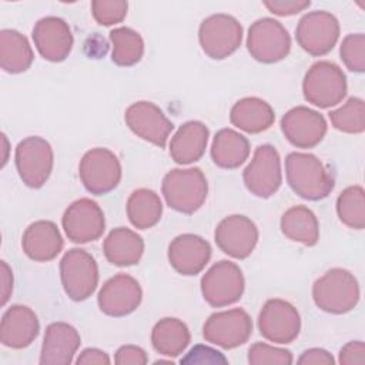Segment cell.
I'll return each mask as SVG.
<instances>
[{
    "mask_svg": "<svg viewBox=\"0 0 365 365\" xmlns=\"http://www.w3.org/2000/svg\"><path fill=\"white\" fill-rule=\"evenodd\" d=\"M285 175L291 190L309 201L328 197L335 184L331 171L311 153H289L285 158Z\"/></svg>",
    "mask_w": 365,
    "mask_h": 365,
    "instance_id": "1",
    "label": "cell"
},
{
    "mask_svg": "<svg viewBox=\"0 0 365 365\" xmlns=\"http://www.w3.org/2000/svg\"><path fill=\"white\" fill-rule=\"evenodd\" d=\"M359 284L355 275L345 268H331L312 285L315 305L328 314H346L359 301Z\"/></svg>",
    "mask_w": 365,
    "mask_h": 365,
    "instance_id": "2",
    "label": "cell"
},
{
    "mask_svg": "<svg viewBox=\"0 0 365 365\" xmlns=\"http://www.w3.org/2000/svg\"><path fill=\"white\" fill-rule=\"evenodd\" d=\"M161 192L170 208L194 214L207 200L208 182L200 168H174L164 175Z\"/></svg>",
    "mask_w": 365,
    "mask_h": 365,
    "instance_id": "3",
    "label": "cell"
},
{
    "mask_svg": "<svg viewBox=\"0 0 365 365\" xmlns=\"http://www.w3.org/2000/svg\"><path fill=\"white\" fill-rule=\"evenodd\" d=\"M346 90V77L342 68L332 61H317L304 76V97L315 107L329 108L339 104L345 98Z\"/></svg>",
    "mask_w": 365,
    "mask_h": 365,
    "instance_id": "4",
    "label": "cell"
},
{
    "mask_svg": "<svg viewBox=\"0 0 365 365\" xmlns=\"http://www.w3.org/2000/svg\"><path fill=\"white\" fill-rule=\"evenodd\" d=\"M60 279L70 299L77 302L87 299L98 285V267L94 257L81 248L68 250L60 261Z\"/></svg>",
    "mask_w": 365,
    "mask_h": 365,
    "instance_id": "5",
    "label": "cell"
},
{
    "mask_svg": "<svg viewBox=\"0 0 365 365\" xmlns=\"http://www.w3.org/2000/svg\"><path fill=\"white\" fill-rule=\"evenodd\" d=\"M245 281L241 268L231 261L215 262L201 278V294L212 308H222L241 299Z\"/></svg>",
    "mask_w": 365,
    "mask_h": 365,
    "instance_id": "6",
    "label": "cell"
},
{
    "mask_svg": "<svg viewBox=\"0 0 365 365\" xmlns=\"http://www.w3.org/2000/svg\"><path fill=\"white\" fill-rule=\"evenodd\" d=\"M247 48L251 57L257 61L272 64L288 56L291 50V37L278 20L262 17L250 26Z\"/></svg>",
    "mask_w": 365,
    "mask_h": 365,
    "instance_id": "7",
    "label": "cell"
},
{
    "mask_svg": "<svg viewBox=\"0 0 365 365\" xmlns=\"http://www.w3.org/2000/svg\"><path fill=\"white\" fill-rule=\"evenodd\" d=\"M198 40L202 51L212 60H222L238 50L242 41V26L224 13L204 19L198 29Z\"/></svg>",
    "mask_w": 365,
    "mask_h": 365,
    "instance_id": "8",
    "label": "cell"
},
{
    "mask_svg": "<svg viewBox=\"0 0 365 365\" xmlns=\"http://www.w3.org/2000/svg\"><path fill=\"white\" fill-rule=\"evenodd\" d=\"M121 174L120 160L108 148H91L80 160V180L84 188L94 195H104L113 191L120 184Z\"/></svg>",
    "mask_w": 365,
    "mask_h": 365,
    "instance_id": "9",
    "label": "cell"
},
{
    "mask_svg": "<svg viewBox=\"0 0 365 365\" xmlns=\"http://www.w3.org/2000/svg\"><path fill=\"white\" fill-rule=\"evenodd\" d=\"M14 161L21 181L30 188H40L53 171V148L43 137H26L16 147Z\"/></svg>",
    "mask_w": 365,
    "mask_h": 365,
    "instance_id": "10",
    "label": "cell"
},
{
    "mask_svg": "<svg viewBox=\"0 0 365 365\" xmlns=\"http://www.w3.org/2000/svg\"><path fill=\"white\" fill-rule=\"evenodd\" d=\"M299 47L314 57L328 54L339 38L338 19L325 10L309 11L301 17L295 29Z\"/></svg>",
    "mask_w": 365,
    "mask_h": 365,
    "instance_id": "11",
    "label": "cell"
},
{
    "mask_svg": "<svg viewBox=\"0 0 365 365\" xmlns=\"http://www.w3.org/2000/svg\"><path fill=\"white\" fill-rule=\"evenodd\" d=\"M252 334V319L247 311L232 308L214 312L202 327V336L207 342L232 349L244 345Z\"/></svg>",
    "mask_w": 365,
    "mask_h": 365,
    "instance_id": "12",
    "label": "cell"
},
{
    "mask_svg": "<svg viewBox=\"0 0 365 365\" xmlns=\"http://www.w3.org/2000/svg\"><path fill=\"white\" fill-rule=\"evenodd\" d=\"M242 180L248 191L259 198L274 195L282 182L281 158L271 144L258 145L252 160L242 173Z\"/></svg>",
    "mask_w": 365,
    "mask_h": 365,
    "instance_id": "13",
    "label": "cell"
},
{
    "mask_svg": "<svg viewBox=\"0 0 365 365\" xmlns=\"http://www.w3.org/2000/svg\"><path fill=\"white\" fill-rule=\"evenodd\" d=\"M261 335L274 344H291L301 331V317L288 301L268 299L258 315Z\"/></svg>",
    "mask_w": 365,
    "mask_h": 365,
    "instance_id": "14",
    "label": "cell"
},
{
    "mask_svg": "<svg viewBox=\"0 0 365 365\" xmlns=\"http://www.w3.org/2000/svg\"><path fill=\"white\" fill-rule=\"evenodd\" d=\"M66 235L76 244H87L98 240L106 230V218L100 205L90 198L71 202L61 218Z\"/></svg>",
    "mask_w": 365,
    "mask_h": 365,
    "instance_id": "15",
    "label": "cell"
},
{
    "mask_svg": "<svg viewBox=\"0 0 365 365\" xmlns=\"http://www.w3.org/2000/svg\"><path fill=\"white\" fill-rule=\"evenodd\" d=\"M214 240L224 254L244 259L252 254L258 242V228L251 218L232 214L218 222L214 231Z\"/></svg>",
    "mask_w": 365,
    "mask_h": 365,
    "instance_id": "16",
    "label": "cell"
},
{
    "mask_svg": "<svg viewBox=\"0 0 365 365\" xmlns=\"http://www.w3.org/2000/svg\"><path fill=\"white\" fill-rule=\"evenodd\" d=\"M128 128L140 138L164 148L174 128L164 111L151 101L133 103L124 113Z\"/></svg>",
    "mask_w": 365,
    "mask_h": 365,
    "instance_id": "17",
    "label": "cell"
},
{
    "mask_svg": "<svg viewBox=\"0 0 365 365\" xmlns=\"http://www.w3.org/2000/svg\"><path fill=\"white\" fill-rule=\"evenodd\" d=\"M143 299V289L135 278L128 274H117L107 279L98 291L97 304L108 317H125L134 312Z\"/></svg>",
    "mask_w": 365,
    "mask_h": 365,
    "instance_id": "18",
    "label": "cell"
},
{
    "mask_svg": "<svg viewBox=\"0 0 365 365\" xmlns=\"http://www.w3.org/2000/svg\"><path fill=\"white\" fill-rule=\"evenodd\" d=\"M324 115L309 107L297 106L288 110L281 118V130L285 138L298 148L318 145L327 134Z\"/></svg>",
    "mask_w": 365,
    "mask_h": 365,
    "instance_id": "19",
    "label": "cell"
},
{
    "mask_svg": "<svg viewBox=\"0 0 365 365\" xmlns=\"http://www.w3.org/2000/svg\"><path fill=\"white\" fill-rule=\"evenodd\" d=\"M34 46L44 60L60 63L68 57L73 48V33L66 20L47 16L40 19L31 31Z\"/></svg>",
    "mask_w": 365,
    "mask_h": 365,
    "instance_id": "20",
    "label": "cell"
},
{
    "mask_svg": "<svg viewBox=\"0 0 365 365\" xmlns=\"http://www.w3.org/2000/svg\"><path fill=\"white\" fill-rule=\"evenodd\" d=\"M211 258V245L195 234H181L168 245L170 265L181 275L200 274Z\"/></svg>",
    "mask_w": 365,
    "mask_h": 365,
    "instance_id": "21",
    "label": "cell"
},
{
    "mask_svg": "<svg viewBox=\"0 0 365 365\" xmlns=\"http://www.w3.org/2000/svg\"><path fill=\"white\" fill-rule=\"evenodd\" d=\"M81 344L78 331L67 322L47 325L38 362L41 365H68Z\"/></svg>",
    "mask_w": 365,
    "mask_h": 365,
    "instance_id": "22",
    "label": "cell"
},
{
    "mask_svg": "<svg viewBox=\"0 0 365 365\" xmlns=\"http://www.w3.org/2000/svg\"><path fill=\"white\" fill-rule=\"evenodd\" d=\"M40 322L36 312L26 305H11L1 317L0 341L4 346L21 349L38 335Z\"/></svg>",
    "mask_w": 365,
    "mask_h": 365,
    "instance_id": "23",
    "label": "cell"
},
{
    "mask_svg": "<svg viewBox=\"0 0 365 365\" xmlns=\"http://www.w3.org/2000/svg\"><path fill=\"white\" fill-rule=\"evenodd\" d=\"M64 241L53 221L38 220L31 222L21 237L24 254L36 262L54 259L63 250Z\"/></svg>",
    "mask_w": 365,
    "mask_h": 365,
    "instance_id": "24",
    "label": "cell"
},
{
    "mask_svg": "<svg viewBox=\"0 0 365 365\" xmlns=\"http://www.w3.org/2000/svg\"><path fill=\"white\" fill-rule=\"evenodd\" d=\"M210 131L201 121L184 123L170 141V155L181 165L198 161L207 148Z\"/></svg>",
    "mask_w": 365,
    "mask_h": 365,
    "instance_id": "25",
    "label": "cell"
},
{
    "mask_svg": "<svg viewBox=\"0 0 365 365\" xmlns=\"http://www.w3.org/2000/svg\"><path fill=\"white\" fill-rule=\"evenodd\" d=\"M106 259L117 267L138 264L144 252L143 238L133 230L117 227L108 232L103 242Z\"/></svg>",
    "mask_w": 365,
    "mask_h": 365,
    "instance_id": "26",
    "label": "cell"
},
{
    "mask_svg": "<svg viewBox=\"0 0 365 365\" xmlns=\"http://www.w3.org/2000/svg\"><path fill=\"white\" fill-rule=\"evenodd\" d=\"M230 121L245 133L258 134L274 124L275 113L265 100L258 97H244L232 106Z\"/></svg>",
    "mask_w": 365,
    "mask_h": 365,
    "instance_id": "27",
    "label": "cell"
},
{
    "mask_svg": "<svg viewBox=\"0 0 365 365\" xmlns=\"http://www.w3.org/2000/svg\"><path fill=\"white\" fill-rule=\"evenodd\" d=\"M250 155V141L232 128H221L212 138L211 158L225 170L238 168Z\"/></svg>",
    "mask_w": 365,
    "mask_h": 365,
    "instance_id": "28",
    "label": "cell"
},
{
    "mask_svg": "<svg viewBox=\"0 0 365 365\" xmlns=\"http://www.w3.org/2000/svg\"><path fill=\"white\" fill-rule=\"evenodd\" d=\"M191 341L188 327L178 318H163L151 331L153 348L164 356L175 358L181 355Z\"/></svg>",
    "mask_w": 365,
    "mask_h": 365,
    "instance_id": "29",
    "label": "cell"
},
{
    "mask_svg": "<svg viewBox=\"0 0 365 365\" xmlns=\"http://www.w3.org/2000/svg\"><path fill=\"white\" fill-rule=\"evenodd\" d=\"M282 234L305 247H312L319 240V222L317 215L305 205H294L281 217Z\"/></svg>",
    "mask_w": 365,
    "mask_h": 365,
    "instance_id": "30",
    "label": "cell"
},
{
    "mask_svg": "<svg viewBox=\"0 0 365 365\" xmlns=\"http://www.w3.org/2000/svg\"><path fill=\"white\" fill-rule=\"evenodd\" d=\"M34 53L29 40L17 30L0 31V66L6 73L19 74L30 68Z\"/></svg>",
    "mask_w": 365,
    "mask_h": 365,
    "instance_id": "31",
    "label": "cell"
},
{
    "mask_svg": "<svg viewBox=\"0 0 365 365\" xmlns=\"http://www.w3.org/2000/svg\"><path fill=\"white\" fill-rule=\"evenodd\" d=\"M163 214V202L158 194L148 188L133 191L127 200V217L133 227L148 230L154 227Z\"/></svg>",
    "mask_w": 365,
    "mask_h": 365,
    "instance_id": "32",
    "label": "cell"
},
{
    "mask_svg": "<svg viewBox=\"0 0 365 365\" xmlns=\"http://www.w3.org/2000/svg\"><path fill=\"white\" fill-rule=\"evenodd\" d=\"M113 44L111 61L120 67L137 64L144 54V41L140 33L130 27H117L110 31Z\"/></svg>",
    "mask_w": 365,
    "mask_h": 365,
    "instance_id": "33",
    "label": "cell"
},
{
    "mask_svg": "<svg viewBox=\"0 0 365 365\" xmlns=\"http://www.w3.org/2000/svg\"><path fill=\"white\" fill-rule=\"evenodd\" d=\"M336 214L342 224L352 230L365 227V191L361 185L346 187L336 198Z\"/></svg>",
    "mask_w": 365,
    "mask_h": 365,
    "instance_id": "34",
    "label": "cell"
},
{
    "mask_svg": "<svg viewBox=\"0 0 365 365\" xmlns=\"http://www.w3.org/2000/svg\"><path fill=\"white\" fill-rule=\"evenodd\" d=\"M329 120L341 133L361 134L365 130V103L359 97H349L341 107L329 113Z\"/></svg>",
    "mask_w": 365,
    "mask_h": 365,
    "instance_id": "35",
    "label": "cell"
},
{
    "mask_svg": "<svg viewBox=\"0 0 365 365\" xmlns=\"http://www.w3.org/2000/svg\"><path fill=\"white\" fill-rule=\"evenodd\" d=\"M341 60L349 71H365V36L362 33L348 34L339 47Z\"/></svg>",
    "mask_w": 365,
    "mask_h": 365,
    "instance_id": "36",
    "label": "cell"
},
{
    "mask_svg": "<svg viewBox=\"0 0 365 365\" xmlns=\"http://www.w3.org/2000/svg\"><path fill=\"white\" fill-rule=\"evenodd\" d=\"M248 362L252 365H291L294 358L288 349L272 346L265 342H255L248 349Z\"/></svg>",
    "mask_w": 365,
    "mask_h": 365,
    "instance_id": "37",
    "label": "cell"
},
{
    "mask_svg": "<svg viewBox=\"0 0 365 365\" xmlns=\"http://www.w3.org/2000/svg\"><path fill=\"white\" fill-rule=\"evenodd\" d=\"M128 10V3L124 0H94L91 1V14L101 26H113L121 23Z\"/></svg>",
    "mask_w": 365,
    "mask_h": 365,
    "instance_id": "38",
    "label": "cell"
},
{
    "mask_svg": "<svg viewBox=\"0 0 365 365\" xmlns=\"http://www.w3.org/2000/svg\"><path fill=\"white\" fill-rule=\"evenodd\" d=\"M228 359L217 349L207 345H195L181 358V364H227Z\"/></svg>",
    "mask_w": 365,
    "mask_h": 365,
    "instance_id": "39",
    "label": "cell"
},
{
    "mask_svg": "<svg viewBox=\"0 0 365 365\" xmlns=\"http://www.w3.org/2000/svg\"><path fill=\"white\" fill-rule=\"evenodd\" d=\"M117 365H144L148 362L147 352L137 345H123L114 355Z\"/></svg>",
    "mask_w": 365,
    "mask_h": 365,
    "instance_id": "40",
    "label": "cell"
},
{
    "mask_svg": "<svg viewBox=\"0 0 365 365\" xmlns=\"http://www.w3.org/2000/svg\"><path fill=\"white\" fill-rule=\"evenodd\" d=\"M264 6L277 16H294L299 11H304L311 6V1L307 0H272L264 1Z\"/></svg>",
    "mask_w": 365,
    "mask_h": 365,
    "instance_id": "41",
    "label": "cell"
},
{
    "mask_svg": "<svg viewBox=\"0 0 365 365\" xmlns=\"http://www.w3.org/2000/svg\"><path fill=\"white\" fill-rule=\"evenodd\" d=\"M339 364L344 365H364L365 364V344L362 341H351L339 351Z\"/></svg>",
    "mask_w": 365,
    "mask_h": 365,
    "instance_id": "42",
    "label": "cell"
},
{
    "mask_svg": "<svg viewBox=\"0 0 365 365\" xmlns=\"http://www.w3.org/2000/svg\"><path fill=\"white\" fill-rule=\"evenodd\" d=\"M335 362L334 356L322 348L305 349L298 358V364L302 365H332Z\"/></svg>",
    "mask_w": 365,
    "mask_h": 365,
    "instance_id": "43",
    "label": "cell"
},
{
    "mask_svg": "<svg viewBox=\"0 0 365 365\" xmlns=\"http://www.w3.org/2000/svg\"><path fill=\"white\" fill-rule=\"evenodd\" d=\"M110 362L108 355L98 348H86L76 359V364L78 365H108Z\"/></svg>",
    "mask_w": 365,
    "mask_h": 365,
    "instance_id": "44",
    "label": "cell"
},
{
    "mask_svg": "<svg viewBox=\"0 0 365 365\" xmlns=\"http://www.w3.org/2000/svg\"><path fill=\"white\" fill-rule=\"evenodd\" d=\"M0 281H1V305H6L13 291V272L6 261H1Z\"/></svg>",
    "mask_w": 365,
    "mask_h": 365,
    "instance_id": "45",
    "label": "cell"
}]
</instances>
